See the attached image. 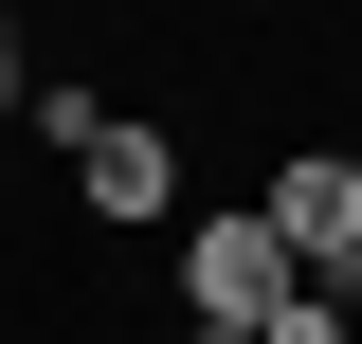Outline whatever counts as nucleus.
Here are the masks:
<instances>
[{"mask_svg":"<svg viewBox=\"0 0 362 344\" xmlns=\"http://www.w3.org/2000/svg\"><path fill=\"white\" fill-rule=\"evenodd\" d=\"M290 290H308V272H290L272 217H199V236H181V326H272Z\"/></svg>","mask_w":362,"mask_h":344,"instance_id":"f257e3e1","label":"nucleus"},{"mask_svg":"<svg viewBox=\"0 0 362 344\" xmlns=\"http://www.w3.org/2000/svg\"><path fill=\"white\" fill-rule=\"evenodd\" d=\"M272 236H290V272H308V290H344V254H362V164L344 145H308V164H272Z\"/></svg>","mask_w":362,"mask_h":344,"instance_id":"f03ea898","label":"nucleus"},{"mask_svg":"<svg viewBox=\"0 0 362 344\" xmlns=\"http://www.w3.org/2000/svg\"><path fill=\"white\" fill-rule=\"evenodd\" d=\"M73 200L109 217V236H145V217H181V145H163V127H127V109H109V127L73 145Z\"/></svg>","mask_w":362,"mask_h":344,"instance_id":"7ed1b4c3","label":"nucleus"},{"mask_svg":"<svg viewBox=\"0 0 362 344\" xmlns=\"http://www.w3.org/2000/svg\"><path fill=\"white\" fill-rule=\"evenodd\" d=\"M254 344H344V290H290V308H272Z\"/></svg>","mask_w":362,"mask_h":344,"instance_id":"20e7f679","label":"nucleus"},{"mask_svg":"<svg viewBox=\"0 0 362 344\" xmlns=\"http://www.w3.org/2000/svg\"><path fill=\"white\" fill-rule=\"evenodd\" d=\"M18 91H37V73H18V18H0V109H18Z\"/></svg>","mask_w":362,"mask_h":344,"instance_id":"39448f33","label":"nucleus"},{"mask_svg":"<svg viewBox=\"0 0 362 344\" xmlns=\"http://www.w3.org/2000/svg\"><path fill=\"white\" fill-rule=\"evenodd\" d=\"M181 344H254V326H181Z\"/></svg>","mask_w":362,"mask_h":344,"instance_id":"423d86ee","label":"nucleus"},{"mask_svg":"<svg viewBox=\"0 0 362 344\" xmlns=\"http://www.w3.org/2000/svg\"><path fill=\"white\" fill-rule=\"evenodd\" d=\"M344 164H362V127H344Z\"/></svg>","mask_w":362,"mask_h":344,"instance_id":"0eeeda50","label":"nucleus"},{"mask_svg":"<svg viewBox=\"0 0 362 344\" xmlns=\"http://www.w3.org/2000/svg\"><path fill=\"white\" fill-rule=\"evenodd\" d=\"M344 272H362V254H344Z\"/></svg>","mask_w":362,"mask_h":344,"instance_id":"6e6552de","label":"nucleus"}]
</instances>
